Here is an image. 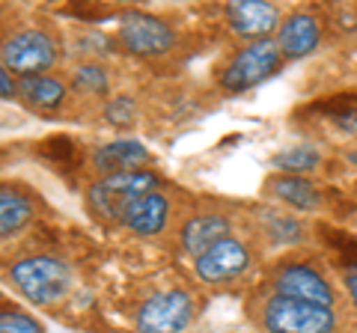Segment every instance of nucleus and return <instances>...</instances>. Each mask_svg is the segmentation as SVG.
<instances>
[{
  "mask_svg": "<svg viewBox=\"0 0 357 333\" xmlns=\"http://www.w3.org/2000/svg\"><path fill=\"white\" fill-rule=\"evenodd\" d=\"M9 280L36 307L60 304L72 288V268L69 262L51 253H33V256H21L9 268Z\"/></svg>",
  "mask_w": 357,
  "mask_h": 333,
  "instance_id": "1",
  "label": "nucleus"
},
{
  "mask_svg": "<svg viewBox=\"0 0 357 333\" xmlns=\"http://www.w3.org/2000/svg\"><path fill=\"white\" fill-rule=\"evenodd\" d=\"M158 191V179L149 170H131L119 176H98V179L86 187V206L89 212L110 224H122V215L128 212L134 199L143 194Z\"/></svg>",
  "mask_w": 357,
  "mask_h": 333,
  "instance_id": "2",
  "label": "nucleus"
},
{
  "mask_svg": "<svg viewBox=\"0 0 357 333\" xmlns=\"http://www.w3.org/2000/svg\"><path fill=\"white\" fill-rule=\"evenodd\" d=\"M262 325L268 333H333L337 313L333 307L271 295L262 304Z\"/></svg>",
  "mask_w": 357,
  "mask_h": 333,
  "instance_id": "3",
  "label": "nucleus"
},
{
  "mask_svg": "<svg viewBox=\"0 0 357 333\" xmlns=\"http://www.w3.org/2000/svg\"><path fill=\"white\" fill-rule=\"evenodd\" d=\"M0 60L6 63V69L18 77H33L45 75L54 69L60 60V45L48 30L42 27H27L13 33L3 45H0Z\"/></svg>",
  "mask_w": 357,
  "mask_h": 333,
  "instance_id": "4",
  "label": "nucleus"
},
{
  "mask_svg": "<svg viewBox=\"0 0 357 333\" xmlns=\"http://www.w3.org/2000/svg\"><path fill=\"white\" fill-rule=\"evenodd\" d=\"M280 65H283V54L274 39L248 42V45L238 48L236 57L229 60L227 72L220 77V86L227 93H248L253 86L265 84L268 77H274L280 72Z\"/></svg>",
  "mask_w": 357,
  "mask_h": 333,
  "instance_id": "5",
  "label": "nucleus"
},
{
  "mask_svg": "<svg viewBox=\"0 0 357 333\" xmlns=\"http://www.w3.org/2000/svg\"><path fill=\"white\" fill-rule=\"evenodd\" d=\"M119 42L134 57H164L176 45V33L164 18L131 9L119 18Z\"/></svg>",
  "mask_w": 357,
  "mask_h": 333,
  "instance_id": "6",
  "label": "nucleus"
},
{
  "mask_svg": "<svg viewBox=\"0 0 357 333\" xmlns=\"http://www.w3.org/2000/svg\"><path fill=\"white\" fill-rule=\"evenodd\" d=\"M194 318V301L182 288H167L146 297L137 309V325L140 333H182Z\"/></svg>",
  "mask_w": 357,
  "mask_h": 333,
  "instance_id": "7",
  "label": "nucleus"
},
{
  "mask_svg": "<svg viewBox=\"0 0 357 333\" xmlns=\"http://www.w3.org/2000/svg\"><path fill=\"white\" fill-rule=\"evenodd\" d=\"M250 262H253V256H250L248 244L238 241L236 235H229V238L218 241L215 247H208L203 256H197L194 271L203 283L218 286V283H229V280H236V277H241L250 268Z\"/></svg>",
  "mask_w": 357,
  "mask_h": 333,
  "instance_id": "8",
  "label": "nucleus"
},
{
  "mask_svg": "<svg viewBox=\"0 0 357 333\" xmlns=\"http://www.w3.org/2000/svg\"><path fill=\"white\" fill-rule=\"evenodd\" d=\"M271 288H274V295L292 297V301L333 307V288H331V283L321 277V271H316L307 262H286L283 268L274 274Z\"/></svg>",
  "mask_w": 357,
  "mask_h": 333,
  "instance_id": "9",
  "label": "nucleus"
},
{
  "mask_svg": "<svg viewBox=\"0 0 357 333\" xmlns=\"http://www.w3.org/2000/svg\"><path fill=\"white\" fill-rule=\"evenodd\" d=\"M283 13L274 3L265 0H236L227 6V24L232 30V36L248 42H259V39H271V33L280 27Z\"/></svg>",
  "mask_w": 357,
  "mask_h": 333,
  "instance_id": "10",
  "label": "nucleus"
},
{
  "mask_svg": "<svg viewBox=\"0 0 357 333\" xmlns=\"http://www.w3.org/2000/svg\"><path fill=\"white\" fill-rule=\"evenodd\" d=\"M277 48H280L283 60H301L307 57V54H312L319 48L321 42V21L307 13V9H298V13H289L280 27H277Z\"/></svg>",
  "mask_w": 357,
  "mask_h": 333,
  "instance_id": "11",
  "label": "nucleus"
},
{
  "mask_svg": "<svg viewBox=\"0 0 357 333\" xmlns=\"http://www.w3.org/2000/svg\"><path fill=\"white\" fill-rule=\"evenodd\" d=\"M89 161H93V170L98 176H119V173L143 170V164L149 161V149L140 140H110L96 146Z\"/></svg>",
  "mask_w": 357,
  "mask_h": 333,
  "instance_id": "12",
  "label": "nucleus"
},
{
  "mask_svg": "<svg viewBox=\"0 0 357 333\" xmlns=\"http://www.w3.org/2000/svg\"><path fill=\"white\" fill-rule=\"evenodd\" d=\"M232 235V220L220 212H206V215H194L188 224L182 226V250L188 256H203L208 247H215L218 241Z\"/></svg>",
  "mask_w": 357,
  "mask_h": 333,
  "instance_id": "13",
  "label": "nucleus"
},
{
  "mask_svg": "<svg viewBox=\"0 0 357 333\" xmlns=\"http://www.w3.org/2000/svg\"><path fill=\"white\" fill-rule=\"evenodd\" d=\"M167 224H170V203L158 191L134 199L128 206V212L122 215V226H128L137 235H161Z\"/></svg>",
  "mask_w": 357,
  "mask_h": 333,
  "instance_id": "14",
  "label": "nucleus"
},
{
  "mask_svg": "<svg viewBox=\"0 0 357 333\" xmlns=\"http://www.w3.org/2000/svg\"><path fill=\"white\" fill-rule=\"evenodd\" d=\"M265 191L271 199H277V203H283L289 208H295V212H316V208L321 206V194L319 187L312 185L310 179H304V176H271L265 185Z\"/></svg>",
  "mask_w": 357,
  "mask_h": 333,
  "instance_id": "15",
  "label": "nucleus"
},
{
  "mask_svg": "<svg viewBox=\"0 0 357 333\" xmlns=\"http://www.w3.org/2000/svg\"><path fill=\"white\" fill-rule=\"evenodd\" d=\"M18 95L36 110H57L66 102V84L54 75L18 77Z\"/></svg>",
  "mask_w": 357,
  "mask_h": 333,
  "instance_id": "16",
  "label": "nucleus"
},
{
  "mask_svg": "<svg viewBox=\"0 0 357 333\" xmlns=\"http://www.w3.org/2000/svg\"><path fill=\"white\" fill-rule=\"evenodd\" d=\"M33 220V199L13 187H0V238H13Z\"/></svg>",
  "mask_w": 357,
  "mask_h": 333,
  "instance_id": "17",
  "label": "nucleus"
},
{
  "mask_svg": "<svg viewBox=\"0 0 357 333\" xmlns=\"http://www.w3.org/2000/svg\"><path fill=\"white\" fill-rule=\"evenodd\" d=\"M265 238L271 244H301L307 235V226L298 217L283 215V212H259Z\"/></svg>",
  "mask_w": 357,
  "mask_h": 333,
  "instance_id": "18",
  "label": "nucleus"
},
{
  "mask_svg": "<svg viewBox=\"0 0 357 333\" xmlns=\"http://www.w3.org/2000/svg\"><path fill=\"white\" fill-rule=\"evenodd\" d=\"M321 152L316 146H289L280 155H274V166L283 170V176H307L319 170Z\"/></svg>",
  "mask_w": 357,
  "mask_h": 333,
  "instance_id": "19",
  "label": "nucleus"
},
{
  "mask_svg": "<svg viewBox=\"0 0 357 333\" xmlns=\"http://www.w3.org/2000/svg\"><path fill=\"white\" fill-rule=\"evenodd\" d=\"M72 84L77 93H86V95H105L110 90V72L105 63L98 60H86L75 69L72 75Z\"/></svg>",
  "mask_w": 357,
  "mask_h": 333,
  "instance_id": "20",
  "label": "nucleus"
},
{
  "mask_svg": "<svg viewBox=\"0 0 357 333\" xmlns=\"http://www.w3.org/2000/svg\"><path fill=\"white\" fill-rule=\"evenodd\" d=\"M0 333H45L42 321L21 309H0Z\"/></svg>",
  "mask_w": 357,
  "mask_h": 333,
  "instance_id": "21",
  "label": "nucleus"
},
{
  "mask_svg": "<svg viewBox=\"0 0 357 333\" xmlns=\"http://www.w3.org/2000/svg\"><path fill=\"white\" fill-rule=\"evenodd\" d=\"M134 116H137V104L128 95H116L105 104V119L110 125H131Z\"/></svg>",
  "mask_w": 357,
  "mask_h": 333,
  "instance_id": "22",
  "label": "nucleus"
},
{
  "mask_svg": "<svg viewBox=\"0 0 357 333\" xmlns=\"http://www.w3.org/2000/svg\"><path fill=\"white\" fill-rule=\"evenodd\" d=\"M18 95V81L15 75L6 69V63L0 60V98H15Z\"/></svg>",
  "mask_w": 357,
  "mask_h": 333,
  "instance_id": "23",
  "label": "nucleus"
},
{
  "mask_svg": "<svg viewBox=\"0 0 357 333\" xmlns=\"http://www.w3.org/2000/svg\"><path fill=\"white\" fill-rule=\"evenodd\" d=\"M345 288H349V297H351V304L357 309V265H351V268L345 271Z\"/></svg>",
  "mask_w": 357,
  "mask_h": 333,
  "instance_id": "24",
  "label": "nucleus"
},
{
  "mask_svg": "<svg viewBox=\"0 0 357 333\" xmlns=\"http://www.w3.org/2000/svg\"><path fill=\"white\" fill-rule=\"evenodd\" d=\"M349 161H351V164L357 166V152H351V155H349Z\"/></svg>",
  "mask_w": 357,
  "mask_h": 333,
  "instance_id": "25",
  "label": "nucleus"
}]
</instances>
